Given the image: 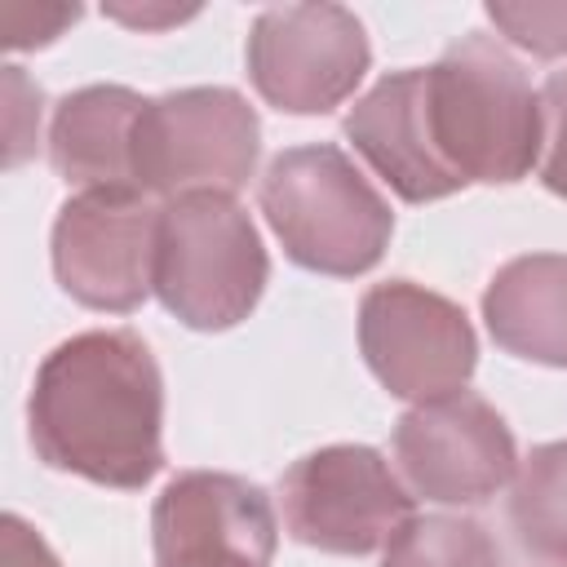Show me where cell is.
<instances>
[{
	"label": "cell",
	"instance_id": "cell-1",
	"mask_svg": "<svg viewBox=\"0 0 567 567\" xmlns=\"http://www.w3.org/2000/svg\"><path fill=\"white\" fill-rule=\"evenodd\" d=\"M31 447L49 470L146 487L164 465V377L128 328H93L53 346L27 399Z\"/></svg>",
	"mask_w": 567,
	"mask_h": 567
},
{
	"label": "cell",
	"instance_id": "cell-2",
	"mask_svg": "<svg viewBox=\"0 0 567 567\" xmlns=\"http://www.w3.org/2000/svg\"><path fill=\"white\" fill-rule=\"evenodd\" d=\"M416 115L443 177L509 186L540 164V93L505 44L461 35L434 66H416Z\"/></svg>",
	"mask_w": 567,
	"mask_h": 567
},
{
	"label": "cell",
	"instance_id": "cell-3",
	"mask_svg": "<svg viewBox=\"0 0 567 567\" xmlns=\"http://www.w3.org/2000/svg\"><path fill=\"white\" fill-rule=\"evenodd\" d=\"M261 213L297 266L337 279L372 270L394 230L381 190L328 142L292 146L270 159L261 177Z\"/></svg>",
	"mask_w": 567,
	"mask_h": 567
},
{
	"label": "cell",
	"instance_id": "cell-4",
	"mask_svg": "<svg viewBox=\"0 0 567 567\" xmlns=\"http://www.w3.org/2000/svg\"><path fill=\"white\" fill-rule=\"evenodd\" d=\"M270 257L235 195L190 190L159 204L155 297L186 328L221 332L252 315Z\"/></svg>",
	"mask_w": 567,
	"mask_h": 567
},
{
	"label": "cell",
	"instance_id": "cell-5",
	"mask_svg": "<svg viewBox=\"0 0 567 567\" xmlns=\"http://www.w3.org/2000/svg\"><path fill=\"white\" fill-rule=\"evenodd\" d=\"M261 155L257 111L221 84L173 89L151 97L133 124V186L142 195L177 199L190 190L235 195L248 186Z\"/></svg>",
	"mask_w": 567,
	"mask_h": 567
},
{
	"label": "cell",
	"instance_id": "cell-6",
	"mask_svg": "<svg viewBox=\"0 0 567 567\" xmlns=\"http://www.w3.org/2000/svg\"><path fill=\"white\" fill-rule=\"evenodd\" d=\"M284 527L323 554H372L412 518V492L377 447L332 443L306 452L279 478Z\"/></svg>",
	"mask_w": 567,
	"mask_h": 567
},
{
	"label": "cell",
	"instance_id": "cell-7",
	"mask_svg": "<svg viewBox=\"0 0 567 567\" xmlns=\"http://www.w3.org/2000/svg\"><path fill=\"white\" fill-rule=\"evenodd\" d=\"M159 208L137 186L75 190L53 221V275L89 310L128 315L155 292Z\"/></svg>",
	"mask_w": 567,
	"mask_h": 567
},
{
	"label": "cell",
	"instance_id": "cell-8",
	"mask_svg": "<svg viewBox=\"0 0 567 567\" xmlns=\"http://www.w3.org/2000/svg\"><path fill=\"white\" fill-rule=\"evenodd\" d=\"M359 350L372 377L412 403L465 390L478 359L465 310L412 279H390L363 292Z\"/></svg>",
	"mask_w": 567,
	"mask_h": 567
},
{
	"label": "cell",
	"instance_id": "cell-9",
	"mask_svg": "<svg viewBox=\"0 0 567 567\" xmlns=\"http://www.w3.org/2000/svg\"><path fill=\"white\" fill-rule=\"evenodd\" d=\"M372 62L363 22L341 4H275L252 18L248 75L288 115L341 106Z\"/></svg>",
	"mask_w": 567,
	"mask_h": 567
},
{
	"label": "cell",
	"instance_id": "cell-10",
	"mask_svg": "<svg viewBox=\"0 0 567 567\" xmlns=\"http://www.w3.org/2000/svg\"><path fill=\"white\" fill-rule=\"evenodd\" d=\"M394 465L408 492L439 505H483L518 474V447L505 416L470 394L412 403L394 425Z\"/></svg>",
	"mask_w": 567,
	"mask_h": 567
},
{
	"label": "cell",
	"instance_id": "cell-11",
	"mask_svg": "<svg viewBox=\"0 0 567 567\" xmlns=\"http://www.w3.org/2000/svg\"><path fill=\"white\" fill-rule=\"evenodd\" d=\"M275 540L270 496L239 474L186 470L151 509L155 567H270Z\"/></svg>",
	"mask_w": 567,
	"mask_h": 567
},
{
	"label": "cell",
	"instance_id": "cell-12",
	"mask_svg": "<svg viewBox=\"0 0 567 567\" xmlns=\"http://www.w3.org/2000/svg\"><path fill=\"white\" fill-rule=\"evenodd\" d=\"M350 146L372 164V173L408 204H430L456 195V186L434 164L421 115H416V66L377 80L346 115Z\"/></svg>",
	"mask_w": 567,
	"mask_h": 567
},
{
	"label": "cell",
	"instance_id": "cell-13",
	"mask_svg": "<svg viewBox=\"0 0 567 567\" xmlns=\"http://www.w3.org/2000/svg\"><path fill=\"white\" fill-rule=\"evenodd\" d=\"M142 106L146 97L124 84H89L66 93L49 128V159L58 177L75 190L133 186L128 151Z\"/></svg>",
	"mask_w": 567,
	"mask_h": 567
},
{
	"label": "cell",
	"instance_id": "cell-14",
	"mask_svg": "<svg viewBox=\"0 0 567 567\" xmlns=\"http://www.w3.org/2000/svg\"><path fill=\"white\" fill-rule=\"evenodd\" d=\"M483 319L514 359L567 368V257L527 252L505 261L483 292Z\"/></svg>",
	"mask_w": 567,
	"mask_h": 567
},
{
	"label": "cell",
	"instance_id": "cell-15",
	"mask_svg": "<svg viewBox=\"0 0 567 567\" xmlns=\"http://www.w3.org/2000/svg\"><path fill=\"white\" fill-rule=\"evenodd\" d=\"M509 523L532 558L567 567V439L540 443L518 461L509 487Z\"/></svg>",
	"mask_w": 567,
	"mask_h": 567
},
{
	"label": "cell",
	"instance_id": "cell-16",
	"mask_svg": "<svg viewBox=\"0 0 567 567\" xmlns=\"http://www.w3.org/2000/svg\"><path fill=\"white\" fill-rule=\"evenodd\" d=\"M381 567H505L501 545L478 518L425 514L408 518L385 545Z\"/></svg>",
	"mask_w": 567,
	"mask_h": 567
},
{
	"label": "cell",
	"instance_id": "cell-17",
	"mask_svg": "<svg viewBox=\"0 0 567 567\" xmlns=\"http://www.w3.org/2000/svg\"><path fill=\"white\" fill-rule=\"evenodd\" d=\"M487 18L536 58L567 53V4H487Z\"/></svg>",
	"mask_w": 567,
	"mask_h": 567
},
{
	"label": "cell",
	"instance_id": "cell-18",
	"mask_svg": "<svg viewBox=\"0 0 567 567\" xmlns=\"http://www.w3.org/2000/svg\"><path fill=\"white\" fill-rule=\"evenodd\" d=\"M540 124H545V137H540V182L545 190L563 195L567 199V71H554L540 89Z\"/></svg>",
	"mask_w": 567,
	"mask_h": 567
},
{
	"label": "cell",
	"instance_id": "cell-19",
	"mask_svg": "<svg viewBox=\"0 0 567 567\" xmlns=\"http://www.w3.org/2000/svg\"><path fill=\"white\" fill-rule=\"evenodd\" d=\"M80 18L75 4H22L9 0L0 4V40L9 49H40L53 44L62 35V27H71Z\"/></svg>",
	"mask_w": 567,
	"mask_h": 567
},
{
	"label": "cell",
	"instance_id": "cell-20",
	"mask_svg": "<svg viewBox=\"0 0 567 567\" xmlns=\"http://www.w3.org/2000/svg\"><path fill=\"white\" fill-rule=\"evenodd\" d=\"M40 133V89L22 75V66H4V164H22L35 151Z\"/></svg>",
	"mask_w": 567,
	"mask_h": 567
},
{
	"label": "cell",
	"instance_id": "cell-21",
	"mask_svg": "<svg viewBox=\"0 0 567 567\" xmlns=\"http://www.w3.org/2000/svg\"><path fill=\"white\" fill-rule=\"evenodd\" d=\"M0 567H62L49 540L18 514L0 518Z\"/></svg>",
	"mask_w": 567,
	"mask_h": 567
},
{
	"label": "cell",
	"instance_id": "cell-22",
	"mask_svg": "<svg viewBox=\"0 0 567 567\" xmlns=\"http://www.w3.org/2000/svg\"><path fill=\"white\" fill-rule=\"evenodd\" d=\"M195 9H128V4H106V18L124 22V27H142V31H155V27H173L182 18H190Z\"/></svg>",
	"mask_w": 567,
	"mask_h": 567
}]
</instances>
